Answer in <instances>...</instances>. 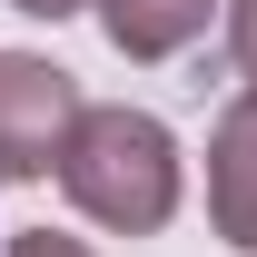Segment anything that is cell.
I'll return each mask as SVG.
<instances>
[{"instance_id": "5b68a950", "label": "cell", "mask_w": 257, "mask_h": 257, "mask_svg": "<svg viewBox=\"0 0 257 257\" xmlns=\"http://www.w3.org/2000/svg\"><path fill=\"white\" fill-rule=\"evenodd\" d=\"M227 60H237V79L257 89V0H227Z\"/></svg>"}, {"instance_id": "8992f818", "label": "cell", "mask_w": 257, "mask_h": 257, "mask_svg": "<svg viewBox=\"0 0 257 257\" xmlns=\"http://www.w3.org/2000/svg\"><path fill=\"white\" fill-rule=\"evenodd\" d=\"M10 257H89V247H79V237H60V227H20V237H10Z\"/></svg>"}, {"instance_id": "7a4b0ae2", "label": "cell", "mask_w": 257, "mask_h": 257, "mask_svg": "<svg viewBox=\"0 0 257 257\" xmlns=\"http://www.w3.org/2000/svg\"><path fill=\"white\" fill-rule=\"evenodd\" d=\"M79 79L40 50H0V178H40L60 168L69 128H79Z\"/></svg>"}, {"instance_id": "52a82bcc", "label": "cell", "mask_w": 257, "mask_h": 257, "mask_svg": "<svg viewBox=\"0 0 257 257\" xmlns=\"http://www.w3.org/2000/svg\"><path fill=\"white\" fill-rule=\"evenodd\" d=\"M10 10H30V20H69V10H89V0H10Z\"/></svg>"}, {"instance_id": "6da1fadb", "label": "cell", "mask_w": 257, "mask_h": 257, "mask_svg": "<svg viewBox=\"0 0 257 257\" xmlns=\"http://www.w3.org/2000/svg\"><path fill=\"white\" fill-rule=\"evenodd\" d=\"M60 188L69 208L89 227H109V237H159L168 218H178V188H188V168H178V139H168L149 109H79V128H69L60 149Z\"/></svg>"}, {"instance_id": "3957f363", "label": "cell", "mask_w": 257, "mask_h": 257, "mask_svg": "<svg viewBox=\"0 0 257 257\" xmlns=\"http://www.w3.org/2000/svg\"><path fill=\"white\" fill-rule=\"evenodd\" d=\"M208 227L257 257V89L227 99V119L208 128Z\"/></svg>"}, {"instance_id": "277c9868", "label": "cell", "mask_w": 257, "mask_h": 257, "mask_svg": "<svg viewBox=\"0 0 257 257\" xmlns=\"http://www.w3.org/2000/svg\"><path fill=\"white\" fill-rule=\"evenodd\" d=\"M89 10H99V30H109L119 60H178L218 20V0H89Z\"/></svg>"}]
</instances>
